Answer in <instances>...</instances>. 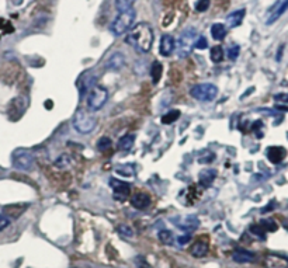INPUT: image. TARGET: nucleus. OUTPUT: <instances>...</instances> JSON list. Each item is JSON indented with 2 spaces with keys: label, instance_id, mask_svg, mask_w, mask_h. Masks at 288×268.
Masks as SVG:
<instances>
[{
  "label": "nucleus",
  "instance_id": "f257e3e1",
  "mask_svg": "<svg viewBox=\"0 0 288 268\" xmlns=\"http://www.w3.org/2000/svg\"><path fill=\"white\" fill-rule=\"evenodd\" d=\"M125 41L138 52L146 54L153 44V30L148 23H138L130 30Z\"/></svg>",
  "mask_w": 288,
  "mask_h": 268
},
{
  "label": "nucleus",
  "instance_id": "f03ea898",
  "mask_svg": "<svg viewBox=\"0 0 288 268\" xmlns=\"http://www.w3.org/2000/svg\"><path fill=\"white\" fill-rule=\"evenodd\" d=\"M96 125H97V118L87 110L79 108L76 114L73 115V127L79 134H83V135L90 134L91 131L96 128Z\"/></svg>",
  "mask_w": 288,
  "mask_h": 268
},
{
  "label": "nucleus",
  "instance_id": "7ed1b4c3",
  "mask_svg": "<svg viewBox=\"0 0 288 268\" xmlns=\"http://www.w3.org/2000/svg\"><path fill=\"white\" fill-rule=\"evenodd\" d=\"M135 17H137V13H135L134 8H128V10L123 11V13H120L118 16L115 17L114 21L111 23V25H110L111 33L117 35V37L125 34L131 28L132 24H134Z\"/></svg>",
  "mask_w": 288,
  "mask_h": 268
},
{
  "label": "nucleus",
  "instance_id": "20e7f679",
  "mask_svg": "<svg viewBox=\"0 0 288 268\" xmlns=\"http://www.w3.org/2000/svg\"><path fill=\"white\" fill-rule=\"evenodd\" d=\"M190 94L198 101L207 103V101H213L218 96V87L211 83H201V84L194 86L190 91Z\"/></svg>",
  "mask_w": 288,
  "mask_h": 268
},
{
  "label": "nucleus",
  "instance_id": "39448f33",
  "mask_svg": "<svg viewBox=\"0 0 288 268\" xmlns=\"http://www.w3.org/2000/svg\"><path fill=\"white\" fill-rule=\"evenodd\" d=\"M194 42H196V30L194 28H189V30L183 31L180 38L177 41V45H176L179 57H189L191 54V49L194 47Z\"/></svg>",
  "mask_w": 288,
  "mask_h": 268
},
{
  "label": "nucleus",
  "instance_id": "423d86ee",
  "mask_svg": "<svg viewBox=\"0 0 288 268\" xmlns=\"http://www.w3.org/2000/svg\"><path fill=\"white\" fill-rule=\"evenodd\" d=\"M13 164L18 170L30 171L35 167V157L28 150L21 149V150H17L16 153L13 154Z\"/></svg>",
  "mask_w": 288,
  "mask_h": 268
},
{
  "label": "nucleus",
  "instance_id": "0eeeda50",
  "mask_svg": "<svg viewBox=\"0 0 288 268\" xmlns=\"http://www.w3.org/2000/svg\"><path fill=\"white\" fill-rule=\"evenodd\" d=\"M108 98V91L104 87H100V86H94L90 90L89 96H87V106L90 110L96 111L100 110L101 107L106 104Z\"/></svg>",
  "mask_w": 288,
  "mask_h": 268
},
{
  "label": "nucleus",
  "instance_id": "6e6552de",
  "mask_svg": "<svg viewBox=\"0 0 288 268\" xmlns=\"http://www.w3.org/2000/svg\"><path fill=\"white\" fill-rule=\"evenodd\" d=\"M110 186L113 188V194H114L115 200L118 201H124L125 198L130 197V193H131V186L125 181H121V180L111 179L110 180Z\"/></svg>",
  "mask_w": 288,
  "mask_h": 268
},
{
  "label": "nucleus",
  "instance_id": "1a4fd4ad",
  "mask_svg": "<svg viewBox=\"0 0 288 268\" xmlns=\"http://www.w3.org/2000/svg\"><path fill=\"white\" fill-rule=\"evenodd\" d=\"M264 267L266 268H288V259L281 257L277 254H267L264 257Z\"/></svg>",
  "mask_w": 288,
  "mask_h": 268
},
{
  "label": "nucleus",
  "instance_id": "9d476101",
  "mask_svg": "<svg viewBox=\"0 0 288 268\" xmlns=\"http://www.w3.org/2000/svg\"><path fill=\"white\" fill-rule=\"evenodd\" d=\"M176 49V41L170 34H165L160 38V45H159V51L163 57H169L172 55V52Z\"/></svg>",
  "mask_w": 288,
  "mask_h": 268
},
{
  "label": "nucleus",
  "instance_id": "9b49d317",
  "mask_svg": "<svg viewBox=\"0 0 288 268\" xmlns=\"http://www.w3.org/2000/svg\"><path fill=\"white\" fill-rule=\"evenodd\" d=\"M287 156V150L281 146H272L267 149V159L274 164L281 163Z\"/></svg>",
  "mask_w": 288,
  "mask_h": 268
},
{
  "label": "nucleus",
  "instance_id": "f8f14e48",
  "mask_svg": "<svg viewBox=\"0 0 288 268\" xmlns=\"http://www.w3.org/2000/svg\"><path fill=\"white\" fill-rule=\"evenodd\" d=\"M287 8H288V0H280V1L276 4V7L272 8V14H270V17L267 18V24H273L274 21H277V20L287 11Z\"/></svg>",
  "mask_w": 288,
  "mask_h": 268
},
{
  "label": "nucleus",
  "instance_id": "ddd939ff",
  "mask_svg": "<svg viewBox=\"0 0 288 268\" xmlns=\"http://www.w3.org/2000/svg\"><path fill=\"white\" fill-rule=\"evenodd\" d=\"M131 205L137 209H146L150 205V198L145 193H137L131 197Z\"/></svg>",
  "mask_w": 288,
  "mask_h": 268
},
{
  "label": "nucleus",
  "instance_id": "4468645a",
  "mask_svg": "<svg viewBox=\"0 0 288 268\" xmlns=\"http://www.w3.org/2000/svg\"><path fill=\"white\" fill-rule=\"evenodd\" d=\"M246 16V10L245 8H239V10H235L233 13H230L226 17V24L230 28H235V27H238V25L242 24V21H243V18Z\"/></svg>",
  "mask_w": 288,
  "mask_h": 268
},
{
  "label": "nucleus",
  "instance_id": "2eb2a0df",
  "mask_svg": "<svg viewBox=\"0 0 288 268\" xmlns=\"http://www.w3.org/2000/svg\"><path fill=\"white\" fill-rule=\"evenodd\" d=\"M125 64V58L121 52H115L111 57L107 59V64H106V67L110 69V70H118L121 69Z\"/></svg>",
  "mask_w": 288,
  "mask_h": 268
},
{
  "label": "nucleus",
  "instance_id": "dca6fc26",
  "mask_svg": "<svg viewBox=\"0 0 288 268\" xmlns=\"http://www.w3.org/2000/svg\"><path fill=\"white\" fill-rule=\"evenodd\" d=\"M216 177V171L214 169H206L200 173V184L203 187H210Z\"/></svg>",
  "mask_w": 288,
  "mask_h": 268
},
{
  "label": "nucleus",
  "instance_id": "f3484780",
  "mask_svg": "<svg viewBox=\"0 0 288 268\" xmlns=\"http://www.w3.org/2000/svg\"><path fill=\"white\" fill-rule=\"evenodd\" d=\"M232 259L236 263H253L256 260L255 254L247 250H236L232 254Z\"/></svg>",
  "mask_w": 288,
  "mask_h": 268
},
{
  "label": "nucleus",
  "instance_id": "a211bd4d",
  "mask_svg": "<svg viewBox=\"0 0 288 268\" xmlns=\"http://www.w3.org/2000/svg\"><path fill=\"white\" fill-rule=\"evenodd\" d=\"M207 253H208V244L206 242H197L191 246L190 249V254L196 259H200V257H204Z\"/></svg>",
  "mask_w": 288,
  "mask_h": 268
},
{
  "label": "nucleus",
  "instance_id": "6ab92c4d",
  "mask_svg": "<svg viewBox=\"0 0 288 268\" xmlns=\"http://www.w3.org/2000/svg\"><path fill=\"white\" fill-rule=\"evenodd\" d=\"M134 142H135V135L134 134H127L124 135L123 138H120L117 147L118 150H130L134 146Z\"/></svg>",
  "mask_w": 288,
  "mask_h": 268
},
{
  "label": "nucleus",
  "instance_id": "aec40b11",
  "mask_svg": "<svg viewBox=\"0 0 288 268\" xmlns=\"http://www.w3.org/2000/svg\"><path fill=\"white\" fill-rule=\"evenodd\" d=\"M211 35L216 41H222L226 37V27L221 23H215L211 27Z\"/></svg>",
  "mask_w": 288,
  "mask_h": 268
},
{
  "label": "nucleus",
  "instance_id": "412c9836",
  "mask_svg": "<svg viewBox=\"0 0 288 268\" xmlns=\"http://www.w3.org/2000/svg\"><path fill=\"white\" fill-rule=\"evenodd\" d=\"M223 57H225V52H223V48L221 45H215V47H213L211 51H210V58H211V61H213L214 64L222 62Z\"/></svg>",
  "mask_w": 288,
  "mask_h": 268
},
{
  "label": "nucleus",
  "instance_id": "4be33fe9",
  "mask_svg": "<svg viewBox=\"0 0 288 268\" xmlns=\"http://www.w3.org/2000/svg\"><path fill=\"white\" fill-rule=\"evenodd\" d=\"M179 117H180V111H179V110H170V111H167V113L162 117V122H163L165 125H170L173 122L177 121Z\"/></svg>",
  "mask_w": 288,
  "mask_h": 268
},
{
  "label": "nucleus",
  "instance_id": "5701e85b",
  "mask_svg": "<svg viewBox=\"0 0 288 268\" xmlns=\"http://www.w3.org/2000/svg\"><path fill=\"white\" fill-rule=\"evenodd\" d=\"M162 72H163V67L159 62H155L152 65V69H150V76H152V80L155 84H157L160 81V77H162Z\"/></svg>",
  "mask_w": 288,
  "mask_h": 268
},
{
  "label": "nucleus",
  "instance_id": "b1692460",
  "mask_svg": "<svg viewBox=\"0 0 288 268\" xmlns=\"http://www.w3.org/2000/svg\"><path fill=\"white\" fill-rule=\"evenodd\" d=\"M135 1H137V0H115V8H117L120 13H123L125 10H128V8H132Z\"/></svg>",
  "mask_w": 288,
  "mask_h": 268
},
{
  "label": "nucleus",
  "instance_id": "393cba45",
  "mask_svg": "<svg viewBox=\"0 0 288 268\" xmlns=\"http://www.w3.org/2000/svg\"><path fill=\"white\" fill-rule=\"evenodd\" d=\"M159 240L162 242L163 244H167V246H170L174 242V237H173L172 232H169V230H160L159 232Z\"/></svg>",
  "mask_w": 288,
  "mask_h": 268
},
{
  "label": "nucleus",
  "instance_id": "a878e982",
  "mask_svg": "<svg viewBox=\"0 0 288 268\" xmlns=\"http://www.w3.org/2000/svg\"><path fill=\"white\" fill-rule=\"evenodd\" d=\"M111 147V139L107 138V136H103L97 140V149L100 152H106Z\"/></svg>",
  "mask_w": 288,
  "mask_h": 268
},
{
  "label": "nucleus",
  "instance_id": "bb28decb",
  "mask_svg": "<svg viewBox=\"0 0 288 268\" xmlns=\"http://www.w3.org/2000/svg\"><path fill=\"white\" fill-rule=\"evenodd\" d=\"M117 232L121 236H124V237H132V236L135 235L134 229L131 226H128V225H120V226H117Z\"/></svg>",
  "mask_w": 288,
  "mask_h": 268
},
{
  "label": "nucleus",
  "instance_id": "cd10ccee",
  "mask_svg": "<svg viewBox=\"0 0 288 268\" xmlns=\"http://www.w3.org/2000/svg\"><path fill=\"white\" fill-rule=\"evenodd\" d=\"M55 164H57L59 169H65V167H68L71 164V159H69L68 154H62L57 162H55Z\"/></svg>",
  "mask_w": 288,
  "mask_h": 268
},
{
  "label": "nucleus",
  "instance_id": "c85d7f7f",
  "mask_svg": "<svg viewBox=\"0 0 288 268\" xmlns=\"http://www.w3.org/2000/svg\"><path fill=\"white\" fill-rule=\"evenodd\" d=\"M239 52H240V48H239V45H232L228 49V58H229L230 61H236L239 57Z\"/></svg>",
  "mask_w": 288,
  "mask_h": 268
},
{
  "label": "nucleus",
  "instance_id": "c756f323",
  "mask_svg": "<svg viewBox=\"0 0 288 268\" xmlns=\"http://www.w3.org/2000/svg\"><path fill=\"white\" fill-rule=\"evenodd\" d=\"M210 4H211V0H198L197 3H196V10L197 11H207L208 7H210Z\"/></svg>",
  "mask_w": 288,
  "mask_h": 268
},
{
  "label": "nucleus",
  "instance_id": "7c9ffc66",
  "mask_svg": "<svg viewBox=\"0 0 288 268\" xmlns=\"http://www.w3.org/2000/svg\"><path fill=\"white\" fill-rule=\"evenodd\" d=\"M194 47L197 49H206L208 47V42H207L206 37H198V38H196Z\"/></svg>",
  "mask_w": 288,
  "mask_h": 268
},
{
  "label": "nucleus",
  "instance_id": "2f4dec72",
  "mask_svg": "<svg viewBox=\"0 0 288 268\" xmlns=\"http://www.w3.org/2000/svg\"><path fill=\"white\" fill-rule=\"evenodd\" d=\"M135 264H137L140 268H150V266H149L148 263H146V260H145L142 256H138V257L135 259Z\"/></svg>",
  "mask_w": 288,
  "mask_h": 268
},
{
  "label": "nucleus",
  "instance_id": "473e14b6",
  "mask_svg": "<svg viewBox=\"0 0 288 268\" xmlns=\"http://www.w3.org/2000/svg\"><path fill=\"white\" fill-rule=\"evenodd\" d=\"M8 225H10V219H8L7 216H4V215L0 213V230L6 229Z\"/></svg>",
  "mask_w": 288,
  "mask_h": 268
},
{
  "label": "nucleus",
  "instance_id": "72a5a7b5",
  "mask_svg": "<svg viewBox=\"0 0 288 268\" xmlns=\"http://www.w3.org/2000/svg\"><path fill=\"white\" fill-rule=\"evenodd\" d=\"M190 239H191V235H186V236H181V237H179L177 239V242L180 244H186L187 242H189Z\"/></svg>",
  "mask_w": 288,
  "mask_h": 268
},
{
  "label": "nucleus",
  "instance_id": "f704fd0d",
  "mask_svg": "<svg viewBox=\"0 0 288 268\" xmlns=\"http://www.w3.org/2000/svg\"><path fill=\"white\" fill-rule=\"evenodd\" d=\"M276 100L277 101H283V103H288V94H277L276 96Z\"/></svg>",
  "mask_w": 288,
  "mask_h": 268
},
{
  "label": "nucleus",
  "instance_id": "c9c22d12",
  "mask_svg": "<svg viewBox=\"0 0 288 268\" xmlns=\"http://www.w3.org/2000/svg\"><path fill=\"white\" fill-rule=\"evenodd\" d=\"M45 106H47V108H51V107H52V103H51V101H47V104H45Z\"/></svg>",
  "mask_w": 288,
  "mask_h": 268
}]
</instances>
